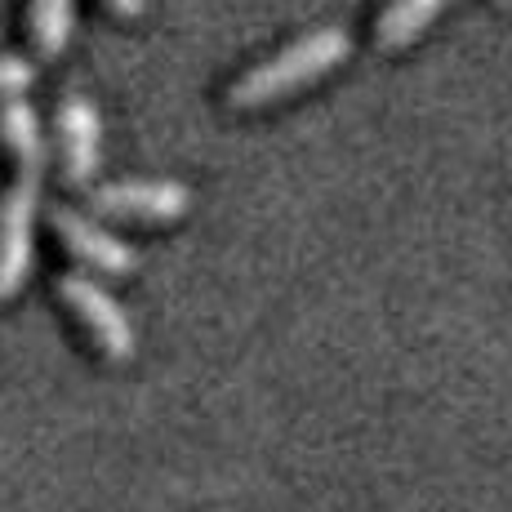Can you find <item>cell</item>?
Returning <instances> with one entry per match:
<instances>
[{"label": "cell", "instance_id": "5", "mask_svg": "<svg viewBox=\"0 0 512 512\" xmlns=\"http://www.w3.org/2000/svg\"><path fill=\"white\" fill-rule=\"evenodd\" d=\"M49 223H54L58 241H63L76 259L107 272V277H125V272L139 268V254L130 250V241H121L112 228H103L94 214H81V210H72V205H54Z\"/></svg>", "mask_w": 512, "mask_h": 512}, {"label": "cell", "instance_id": "10", "mask_svg": "<svg viewBox=\"0 0 512 512\" xmlns=\"http://www.w3.org/2000/svg\"><path fill=\"white\" fill-rule=\"evenodd\" d=\"M36 81V67L23 54H0V98H23Z\"/></svg>", "mask_w": 512, "mask_h": 512}, {"label": "cell", "instance_id": "8", "mask_svg": "<svg viewBox=\"0 0 512 512\" xmlns=\"http://www.w3.org/2000/svg\"><path fill=\"white\" fill-rule=\"evenodd\" d=\"M446 0H388L374 18V45L379 49H401L410 45L432 18L441 14Z\"/></svg>", "mask_w": 512, "mask_h": 512}, {"label": "cell", "instance_id": "12", "mask_svg": "<svg viewBox=\"0 0 512 512\" xmlns=\"http://www.w3.org/2000/svg\"><path fill=\"white\" fill-rule=\"evenodd\" d=\"M504 5H512V0H504Z\"/></svg>", "mask_w": 512, "mask_h": 512}, {"label": "cell", "instance_id": "9", "mask_svg": "<svg viewBox=\"0 0 512 512\" xmlns=\"http://www.w3.org/2000/svg\"><path fill=\"white\" fill-rule=\"evenodd\" d=\"M27 32H32L36 54H63L72 41V0H32L27 5Z\"/></svg>", "mask_w": 512, "mask_h": 512}, {"label": "cell", "instance_id": "4", "mask_svg": "<svg viewBox=\"0 0 512 512\" xmlns=\"http://www.w3.org/2000/svg\"><path fill=\"white\" fill-rule=\"evenodd\" d=\"M90 205L94 214H112V219L165 223L183 219L187 205H192V192L179 179H116L90 187Z\"/></svg>", "mask_w": 512, "mask_h": 512}, {"label": "cell", "instance_id": "3", "mask_svg": "<svg viewBox=\"0 0 512 512\" xmlns=\"http://www.w3.org/2000/svg\"><path fill=\"white\" fill-rule=\"evenodd\" d=\"M41 214V183L14 179L0 192V299H14L32 272V236Z\"/></svg>", "mask_w": 512, "mask_h": 512}, {"label": "cell", "instance_id": "2", "mask_svg": "<svg viewBox=\"0 0 512 512\" xmlns=\"http://www.w3.org/2000/svg\"><path fill=\"white\" fill-rule=\"evenodd\" d=\"M58 299L76 312V321L90 330V339L98 343V352H103L107 361L134 357V321H130V312L116 303V294L107 290V285H98L94 277H85V272H63V277H58Z\"/></svg>", "mask_w": 512, "mask_h": 512}, {"label": "cell", "instance_id": "11", "mask_svg": "<svg viewBox=\"0 0 512 512\" xmlns=\"http://www.w3.org/2000/svg\"><path fill=\"white\" fill-rule=\"evenodd\" d=\"M107 5H112V9H116V14L134 18V14H143V9H147V0H107Z\"/></svg>", "mask_w": 512, "mask_h": 512}, {"label": "cell", "instance_id": "1", "mask_svg": "<svg viewBox=\"0 0 512 512\" xmlns=\"http://www.w3.org/2000/svg\"><path fill=\"white\" fill-rule=\"evenodd\" d=\"M352 54V36L343 27H312L308 36L281 45L277 54H268L263 63H254L245 76H236L228 103L232 107H268L277 98L294 94L299 85L326 76L330 67H339Z\"/></svg>", "mask_w": 512, "mask_h": 512}, {"label": "cell", "instance_id": "6", "mask_svg": "<svg viewBox=\"0 0 512 512\" xmlns=\"http://www.w3.org/2000/svg\"><path fill=\"white\" fill-rule=\"evenodd\" d=\"M58 147H63V179L85 187L103 161V121L85 94H63L58 103Z\"/></svg>", "mask_w": 512, "mask_h": 512}, {"label": "cell", "instance_id": "7", "mask_svg": "<svg viewBox=\"0 0 512 512\" xmlns=\"http://www.w3.org/2000/svg\"><path fill=\"white\" fill-rule=\"evenodd\" d=\"M0 147H5L9 161L18 165V179L41 183L45 161H49V143H45L41 116H36V107L27 103V98H5V103H0Z\"/></svg>", "mask_w": 512, "mask_h": 512}]
</instances>
